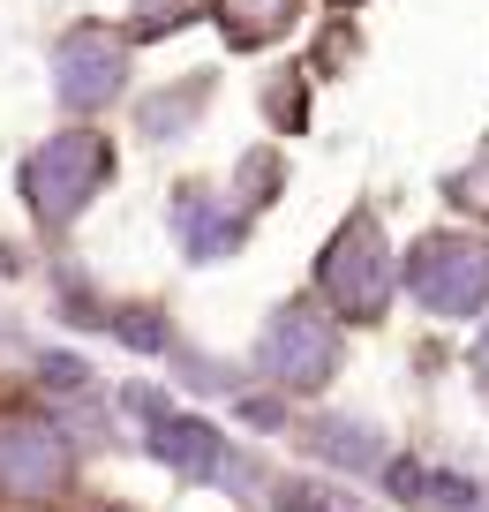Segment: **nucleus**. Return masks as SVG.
<instances>
[{"label": "nucleus", "instance_id": "nucleus-1", "mask_svg": "<svg viewBox=\"0 0 489 512\" xmlns=\"http://www.w3.org/2000/svg\"><path fill=\"white\" fill-rule=\"evenodd\" d=\"M324 294H332L339 317H377L384 294H392V264H384V234L369 211H354L339 226V241L324 249Z\"/></svg>", "mask_w": 489, "mask_h": 512}, {"label": "nucleus", "instance_id": "nucleus-3", "mask_svg": "<svg viewBox=\"0 0 489 512\" xmlns=\"http://www.w3.org/2000/svg\"><path fill=\"white\" fill-rule=\"evenodd\" d=\"M414 294L444 317H467V309L489 302V241L467 234H437L414 249Z\"/></svg>", "mask_w": 489, "mask_h": 512}, {"label": "nucleus", "instance_id": "nucleus-2", "mask_svg": "<svg viewBox=\"0 0 489 512\" xmlns=\"http://www.w3.org/2000/svg\"><path fill=\"white\" fill-rule=\"evenodd\" d=\"M98 181H106V136H53V144L23 166V189H31L38 219H53V226L76 219Z\"/></svg>", "mask_w": 489, "mask_h": 512}, {"label": "nucleus", "instance_id": "nucleus-4", "mask_svg": "<svg viewBox=\"0 0 489 512\" xmlns=\"http://www.w3.org/2000/svg\"><path fill=\"white\" fill-rule=\"evenodd\" d=\"M264 362L279 369L286 384H324V369L339 362V347H332V332H324V317L286 309V317L271 324V339H264Z\"/></svg>", "mask_w": 489, "mask_h": 512}, {"label": "nucleus", "instance_id": "nucleus-7", "mask_svg": "<svg viewBox=\"0 0 489 512\" xmlns=\"http://www.w3.org/2000/svg\"><path fill=\"white\" fill-rule=\"evenodd\" d=\"M301 0H226L219 16H226V38L234 46H264V38H279L286 23H294Z\"/></svg>", "mask_w": 489, "mask_h": 512}, {"label": "nucleus", "instance_id": "nucleus-10", "mask_svg": "<svg viewBox=\"0 0 489 512\" xmlns=\"http://www.w3.org/2000/svg\"><path fill=\"white\" fill-rule=\"evenodd\" d=\"M339 8H354V0H339Z\"/></svg>", "mask_w": 489, "mask_h": 512}, {"label": "nucleus", "instance_id": "nucleus-9", "mask_svg": "<svg viewBox=\"0 0 489 512\" xmlns=\"http://www.w3.org/2000/svg\"><path fill=\"white\" fill-rule=\"evenodd\" d=\"M474 362H482V377H489V339H482V354H474Z\"/></svg>", "mask_w": 489, "mask_h": 512}, {"label": "nucleus", "instance_id": "nucleus-8", "mask_svg": "<svg viewBox=\"0 0 489 512\" xmlns=\"http://www.w3.org/2000/svg\"><path fill=\"white\" fill-rule=\"evenodd\" d=\"M452 196H459V204H467V211H489V151H482V159H474L467 174L452 181Z\"/></svg>", "mask_w": 489, "mask_h": 512}, {"label": "nucleus", "instance_id": "nucleus-6", "mask_svg": "<svg viewBox=\"0 0 489 512\" xmlns=\"http://www.w3.org/2000/svg\"><path fill=\"white\" fill-rule=\"evenodd\" d=\"M61 467H68L61 437L38 430V422H16V430L0 437V482H8L16 497H46L53 482H61Z\"/></svg>", "mask_w": 489, "mask_h": 512}, {"label": "nucleus", "instance_id": "nucleus-5", "mask_svg": "<svg viewBox=\"0 0 489 512\" xmlns=\"http://www.w3.org/2000/svg\"><path fill=\"white\" fill-rule=\"evenodd\" d=\"M53 68H61V98H68V106H106V98L121 91L128 61H121V46H113L106 31H76Z\"/></svg>", "mask_w": 489, "mask_h": 512}]
</instances>
